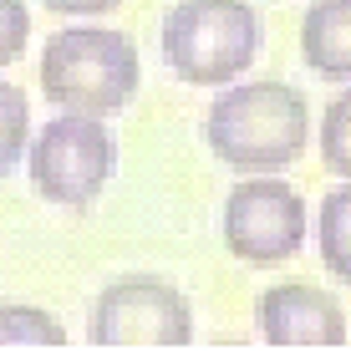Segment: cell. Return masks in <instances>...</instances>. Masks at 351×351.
Wrapping results in <instances>:
<instances>
[{"label": "cell", "mask_w": 351, "mask_h": 351, "mask_svg": "<svg viewBox=\"0 0 351 351\" xmlns=\"http://www.w3.org/2000/svg\"><path fill=\"white\" fill-rule=\"evenodd\" d=\"M92 346H189L193 311L184 290L148 275L112 280L92 306Z\"/></svg>", "instance_id": "obj_6"}, {"label": "cell", "mask_w": 351, "mask_h": 351, "mask_svg": "<svg viewBox=\"0 0 351 351\" xmlns=\"http://www.w3.org/2000/svg\"><path fill=\"white\" fill-rule=\"evenodd\" d=\"M26 173L31 189L56 209H92L102 189L117 173V138L102 117L87 112H56L46 128H36L26 148Z\"/></svg>", "instance_id": "obj_4"}, {"label": "cell", "mask_w": 351, "mask_h": 351, "mask_svg": "<svg viewBox=\"0 0 351 351\" xmlns=\"http://www.w3.org/2000/svg\"><path fill=\"white\" fill-rule=\"evenodd\" d=\"M26 148H31V102L21 87L0 82V178H10L26 163Z\"/></svg>", "instance_id": "obj_10"}, {"label": "cell", "mask_w": 351, "mask_h": 351, "mask_svg": "<svg viewBox=\"0 0 351 351\" xmlns=\"http://www.w3.org/2000/svg\"><path fill=\"white\" fill-rule=\"evenodd\" d=\"M300 62L321 82H351V0H311L306 5Z\"/></svg>", "instance_id": "obj_8"}, {"label": "cell", "mask_w": 351, "mask_h": 351, "mask_svg": "<svg viewBox=\"0 0 351 351\" xmlns=\"http://www.w3.org/2000/svg\"><path fill=\"white\" fill-rule=\"evenodd\" d=\"M316 245H321V265L331 270V280L351 285V178L321 199Z\"/></svg>", "instance_id": "obj_9"}, {"label": "cell", "mask_w": 351, "mask_h": 351, "mask_svg": "<svg viewBox=\"0 0 351 351\" xmlns=\"http://www.w3.org/2000/svg\"><path fill=\"white\" fill-rule=\"evenodd\" d=\"M31 41V10L26 0H0V66H10Z\"/></svg>", "instance_id": "obj_13"}, {"label": "cell", "mask_w": 351, "mask_h": 351, "mask_svg": "<svg viewBox=\"0 0 351 351\" xmlns=\"http://www.w3.org/2000/svg\"><path fill=\"white\" fill-rule=\"evenodd\" d=\"M255 326L265 346H346V311L331 290L316 285H270L255 300Z\"/></svg>", "instance_id": "obj_7"}, {"label": "cell", "mask_w": 351, "mask_h": 351, "mask_svg": "<svg viewBox=\"0 0 351 351\" xmlns=\"http://www.w3.org/2000/svg\"><path fill=\"white\" fill-rule=\"evenodd\" d=\"M0 346H66V331L41 306H0Z\"/></svg>", "instance_id": "obj_11"}, {"label": "cell", "mask_w": 351, "mask_h": 351, "mask_svg": "<svg viewBox=\"0 0 351 351\" xmlns=\"http://www.w3.org/2000/svg\"><path fill=\"white\" fill-rule=\"evenodd\" d=\"M321 163L336 178H351V87L336 92L321 112Z\"/></svg>", "instance_id": "obj_12"}, {"label": "cell", "mask_w": 351, "mask_h": 351, "mask_svg": "<svg viewBox=\"0 0 351 351\" xmlns=\"http://www.w3.org/2000/svg\"><path fill=\"white\" fill-rule=\"evenodd\" d=\"M260 10L250 0H173L158 26L163 62L189 87H229L260 56Z\"/></svg>", "instance_id": "obj_3"}, {"label": "cell", "mask_w": 351, "mask_h": 351, "mask_svg": "<svg viewBox=\"0 0 351 351\" xmlns=\"http://www.w3.org/2000/svg\"><path fill=\"white\" fill-rule=\"evenodd\" d=\"M56 16H102V10H117L123 0H41Z\"/></svg>", "instance_id": "obj_14"}, {"label": "cell", "mask_w": 351, "mask_h": 351, "mask_svg": "<svg viewBox=\"0 0 351 351\" xmlns=\"http://www.w3.org/2000/svg\"><path fill=\"white\" fill-rule=\"evenodd\" d=\"M204 138L234 173H280L311 143V102L290 82H239L214 97Z\"/></svg>", "instance_id": "obj_1"}, {"label": "cell", "mask_w": 351, "mask_h": 351, "mask_svg": "<svg viewBox=\"0 0 351 351\" xmlns=\"http://www.w3.org/2000/svg\"><path fill=\"white\" fill-rule=\"evenodd\" d=\"M311 209L285 178L250 173L224 199V245L245 265H285L300 255Z\"/></svg>", "instance_id": "obj_5"}, {"label": "cell", "mask_w": 351, "mask_h": 351, "mask_svg": "<svg viewBox=\"0 0 351 351\" xmlns=\"http://www.w3.org/2000/svg\"><path fill=\"white\" fill-rule=\"evenodd\" d=\"M143 62L128 31L66 26L41 46V92L56 112L112 117L138 97Z\"/></svg>", "instance_id": "obj_2"}]
</instances>
